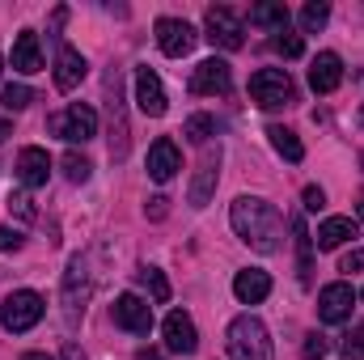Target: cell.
<instances>
[{
    "label": "cell",
    "instance_id": "29",
    "mask_svg": "<svg viewBox=\"0 0 364 360\" xmlns=\"http://www.w3.org/2000/svg\"><path fill=\"white\" fill-rule=\"evenodd\" d=\"M272 47L284 60H301V55H305V43H301V34H292V30H279L272 38Z\"/></svg>",
    "mask_w": 364,
    "mask_h": 360
},
{
    "label": "cell",
    "instance_id": "40",
    "mask_svg": "<svg viewBox=\"0 0 364 360\" xmlns=\"http://www.w3.org/2000/svg\"><path fill=\"white\" fill-rule=\"evenodd\" d=\"M136 360H161V352H153V348H144V352H136Z\"/></svg>",
    "mask_w": 364,
    "mask_h": 360
},
{
    "label": "cell",
    "instance_id": "9",
    "mask_svg": "<svg viewBox=\"0 0 364 360\" xmlns=\"http://www.w3.org/2000/svg\"><path fill=\"white\" fill-rule=\"evenodd\" d=\"M114 327H123L132 335H149L153 331V305L144 297H136V292H123L114 301Z\"/></svg>",
    "mask_w": 364,
    "mask_h": 360
},
{
    "label": "cell",
    "instance_id": "23",
    "mask_svg": "<svg viewBox=\"0 0 364 360\" xmlns=\"http://www.w3.org/2000/svg\"><path fill=\"white\" fill-rule=\"evenodd\" d=\"M267 136H272V149L284 157V162H301V157H305V144L296 140L292 127H267Z\"/></svg>",
    "mask_w": 364,
    "mask_h": 360
},
{
    "label": "cell",
    "instance_id": "32",
    "mask_svg": "<svg viewBox=\"0 0 364 360\" xmlns=\"http://www.w3.org/2000/svg\"><path fill=\"white\" fill-rule=\"evenodd\" d=\"M9 212H13L17 221H34V203H30V195H26V191H13V195H9Z\"/></svg>",
    "mask_w": 364,
    "mask_h": 360
},
{
    "label": "cell",
    "instance_id": "45",
    "mask_svg": "<svg viewBox=\"0 0 364 360\" xmlns=\"http://www.w3.org/2000/svg\"><path fill=\"white\" fill-rule=\"evenodd\" d=\"M360 297H364V288H360Z\"/></svg>",
    "mask_w": 364,
    "mask_h": 360
},
{
    "label": "cell",
    "instance_id": "36",
    "mask_svg": "<svg viewBox=\"0 0 364 360\" xmlns=\"http://www.w3.org/2000/svg\"><path fill=\"white\" fill-rule=\"evenodd\" d=\"M144 212H149V216H153V221H161V216H166V212H170V199H166V195H153V199H149V203H144Z\"/></svg>",
    "mask_w": 364,
    "mask_h": 360
},
{
    "label": "cell",
    "instance_id": "25",
    "mask_svg": "<svg viewBox=\"0 0 364 360\" xmlns=\"http://www.w3.org/2000/svg\"><path fill=\"white\" fill-rule=\"evenodd\" d=\"M182 136H186L191 144H208V140L216 136V119H212V115H191V119L182 123Z\"/></svg>",
    "mask_w": 364,
    "mask_h": 360
},
{
    "label": "cell",
    "instance_id": "11",
    "mask_svg": "<svg viewBox=\"0 0 364 360\" xmlns=\"http://www.w3.org/2000/svg\"><path fill=\"white\" fill-rule=\"evenodd\" d=\"M352 305H356V292H352V284H326L322 292H318V318L322 322H348L352 318Z\"/></svg>",
    "mask_w": 364,
    "mask_h": 360
},
{
    "label": "cell",
    "instance_id": "17",
    "mask_svg": "<svg viewBox=\"0 0 364 360\" xmlns=\"http://www.w3.org/2000/svg\"><path fill=\"white\" fill-rule=\"evenodd\" d=\"M178 170H182L178 144H174L170 136H161V140L149 149V179H153V182H170Z\"/></svg>",
    "mask_w": 364,
    "mask_h": 360
},
{
    "label": "cell",
    "instance_id": "10",
    "mask_svg": "<svg viewBox=\"0 0 364 360\" xmlns=\"http://www.w3.org/2000/svg\"><path fill=\"white\" fill-rule=\"evenodd\" d=\"M195 26L191 21H182V17H161L157 21V47L170 55V60H182L191 47H195Z\"/></svg>",
    "mask_w": 364,
    "mask_h": 360
},
{
    "label": "cell",
    "instance_id": "26",
    "mask_svg": "<svg viewBox=\"0 0 364 360\" xmlns=\"http://www.w3.org/2000/svg\"><path fill=\"white\" fill-rule=\"evenodd\" d=\"M326 21H331V4H322V0H309V4L301 9V30H305V34H318Z\"/></svg>",
    "mask_w": 364,
    "mask_h": 360
},
{
    "label": "cell",
    "instance_id": "20",
    "mask_svg": "<svg viewBox=\"0 0 364 360\" xmlns=\"http://www.w3.org/2000/svg\"><path fill=\"white\" fill-rule=\"evenodd\" d=\"M267 292H272V275H267V271L246 268V271L233 275V297H237L242 305H259Z\"/></svg>",
    "mask_w": 364,
    "mask_h": 360
},
{
    "label": "cell",
    "instance_id": "44",
    "mask_svg": "<svg viewBox=\"0 0 364 360\" xmlns=\"http://www.w3.org/2000/svg\"><path fill=\"white\" fill-rule=\"evenodd\" d=\"M360 221H364V203H360Z\"/></svg>",
    "mask_w": 364,
    "mask_h": 360
},
{
    "label": "cell",
    "instance_id": "42",
    "mask_svg": "<svg viewBox=\"0 0 364 360\" xmlns=\"http://www.w3.org/2000/svg\"><path fill=\"white\" fill-rule=\"evenodd\" d=\"M4 136H9V123H0V140H4Z\"/></svg>",
    "mask_w": 364,
    "mask_h": 360
},
{
    "label": "cell",
    "instance_id": "19",
    "mask_svg": "<svg viewBox=\"0 0 364 360\" xmlns=\"http://www.w3.org/2000/svg\"><path fill=\"white\" fill-rule=\"evenodd\" d=\"M17 179H21V186H47V179H51V157H47V149H21L17 153Z\"/></svg>",
    "mask_w": 364,
    "mask_h": 360
},
{
    "label": "cell",
    "instance_id": "22",
    "mask_svg": "<svg viewBox=\"0 0 364 360\" xmlns=\"http://www.w3.org/2000/svg\"><path fill=\"white\" fill-rule=\"evenodd\" d=\"M356 238V225H352V216H326L322 225H318V250H339L343 242H352Z\"/></svg>",
    "mask_w": 364,
    "mask_h": 360
},
{
    "label": "cell",
    "instance_id": "38",
    "mask_svg": "<svg viewBox=\"0 0 364 360\" xmlns=\"http://www.w3.org/2000/svg\"><path fill=\"white\" fill-rule=\"evenodd\" d=\"M364 268V250H352V255H343V263H339V271H360Z\"/></svg>",
    "mask_w": 364,
    "mask_h": 360
},
{
    "label": "cell",
    "instance_id": "3",
    "mask_svg": "<svg viewBox=\"0 0 364 360\" xmlns=\"http://www.w3.org/2000/svg\"><path fill=\"white\" fill-rule=\"evenodd\" d=\"M90 263H85V255H73L68 259V271H64V284H60V305H64V322H68V331H77L81 327V318H85V305H90Z\"/></svg>",
    "mask_w": 364,
    "mask_h": 360
},
{
    "label": "cell",
    "instance_id": "30",
    "mask_svg": "<svg viewBox=\"0 0 364 360\" xmlns=\"http://www.w3.org/2000/svg\"><path fill=\"white\" fill-rule=\"evenodd\" d=\"M30 102H34V90L30 85H4L0 90V106L4 110H26Z\"/></svg>",
    "mask_w": 364,
    "mask_h": 360
},
{
    "label": "cell",
    "instance_id": "37",
    "mask_svg": "<svg viewBox=\"0 0 364 360\" xmlns=\"http://www.w3.org/2000/svg\"><path fill=\"white\" fill-rule=\"evenodd\" d=\"M17 246H21V233L9 229V225H0V250H17Z\"/></svg>",
    "mask_w": 364,
    "mask_h": 360
},
{
    "label": "cell",
    "instance_id": "2",
    "mask_svg": "<svg viewBox=\"0 0 364 360\" xmlns=\"http://www.w3.org/2000/svg\"><path fill=\"white\" fill-rule=\"evenodd\" d=\"M229 356L233 360H272L275 356L272 335H267V327L255 314H237L229 322Z\"/></svg>",
    "mask_w": 364,
    "mask_h": 360
},
{
    "label": "cell",
    "instance_id": "35",
    "mask_svg": "<svg viewBox=\"0 0 364 360\" xmlns=\"http://www.w3.org/2000/svg\"><path fill=\"white\" fill-rule=\"evenodd\" d=\"M301 199H305V208H309V212H322V208H326L322 186H305V195H301Z\"/></svg>",
    "mask_w": 364,
    "mask_h": 360
},
{
    "label": "cell",
    "instance_id": "7",
    "mask_svg": "<svg viewBox=\"0 0 364 360\" xmlns=\"http://www.w3.org/2000/svg\"><path fill=\"white\" fill-rule=\"evenodd\" d=\"M47 127H51V136H64L68 144H85V140L97 136V110L85 106V102H73V106H68L64 115H55Z\"/></svg>",
    "mask_w": 364,
    "mask_h": 360
},
{
    "label": "cell",
    "instance_id": "21",
    "mask_svg": "<svg viewBox=\"0 0 364 360\" xmlns=\"http://www.w3.org/2000/svg\"><path fill=\"white\" fill-rule=\"evenodd\" d=\"M13 68L17 73H43V51H38V34L34 30H21L17 43H13Z\"/></svg>",
    "mask_w": 364,
    "mask_h": 360
},
{
    "label": "cell",
    "instance_id": "1",
    "mask_svg": "<svg viewBox=\"0 0 364 360\" xmlns=\"http://www.w3.org/2000/svg\"><path fill=\"white\" fill-rule=\"evenodd\" d=\"M229 221H233V233H237L250 250H259V255H275V250H279L284 221H279L275 203L255 199V195H237V199H233Z\"/></svg>",
    "mask_w": 364,
    "mask_h": 360
},
{
    "label": "cell",
    "instance_id": "14",
    "mask_svg": "<svg viewBox=\"0 0 364 360\" xmlns=\"http://www.w3.org/2000/svg\"><path fill=\"white\" fill-rule=\"evenodd\" d=\"M136 106L149 115V119H161L166 115V90H161V77L153 68H136Z\"/></svg>",
    "mask_w": 364,
    "mask_h": 360
},
{
    "label": "cell",
    "instance_id": "46",
    "mask_svg": "<svg viewBox=\"0 0 364 360\" xmlns=\"http://www.w3.org/2000/svg\"><path fill=\"white\" fill-rule=\"evenodd\" d=\"M360 166H364V157H360Z\"/></svg>",
    "mask_w": 364,
    "mask_h": 360
},
{
    "label": "cell",
    "instance_id": "24",
    "mask_svg": "<svg viewBox=\"0 0 364 360\" xmlns=\"http://www.w3.org/2000/svg\"><path fill=\"white\" fill-rule=\"evenodd\" d=\"M288 17H292L288 4H255V9H250V26H267L275 34L288 30Z\"/></svg>",
    "mask_w": 364,
    "mask_h": 360
},
{
    "label": "cell",
    "instance_id": "31",
    "mask_svg": "<svg viewBox=\"0 0 364 360\" xmlns=\"http://www.w3.org/2000/svg\"><path fill=\"white\" fill-rule=\"evenodd\" d=\"M140 284H149L153 301H170V280H166L157 268H140Z\"/></svg>",
    "mask_w": 364,
    "mask_h": 360
},
{
    "label": "cell",
    "instance_id": "27",
    "mask_svg": "<svg viewBox=\"0 0 364 360\" xmlns=\"http://www.w3.org/2000/svg\"><path fill=\"white\" fill-rule=\"evenodd\" d=\"M292 233H296V255H301V280L309 284V271H314V238L305 233L301 221H292Z\"/></svg>",
    "mask_w": 364,
    "mask_h": 360
},
{
    "label": "cell",
    "instance_id": "41",
    "mask_svg": "<svg viewBox=\"0 0 364 360\" xmlns=\"http://www.w3.org/2000/svg\"><path fill=\"white\" fill-rule=\"evenodd\" d=\"M21 360H51V356H47V352H26Z\"/></svg>",
    "mask_w": 364,
    "mask_h": 360
},
{
    "label": "cell",
    "instance_id": "13",
    "mask_svg": "<svg viewBox=\"0 0 364 360\" xmlns=\"http://www.w3.org/2000/svg\"><path fill=\"white\" fill-rule=\"evenodd\" d=\"M85 73H90L85 55H81L77 47L60 43V51H55V90H60V93H73L81 81H85Z\"/></svg>",
    "mask_w": 364,
    "mask_h": 360
},
{
    "label": "cell",
    "instance_id": "28",
    "mask_svg": "<svg viewBox=\"0 0 364 360\" xmlns=\"http://www.w3.org/2000/svg\"><path fill=\"white\" fill-rule=\"evenodd\" d=\"M64 174H68V182H90V174H93V166H90V157L85 153H64Z\"/></svg>",
    "mask_w": 364,
    "mask_h": 360
},
{
    "label": "cell",
    "instance_id": "34",
    "mask_svg": "<svg viewBox=\"0 0 364 360\" xmlns=\"http://www.w3.org/2000/svg\"><path fill=\"white\" fill-rule=\"evenodd\" d=\"M326 348H331L326 335H309V339H305V360H322L326 356Z\"/></svg>",
    "mask_w": 364,
    "mask_h": 360
},
{
    "label": "cell",
    "instance_id": "12",
    "mask_svg": "<svg viewBox=\"0 0 364 360\" xmlns=\"http://www.w3.org/2000/svg\"><path fill=\"white\" fill-rule=\"evenodd\" d=\"M229 90H233V68H229L225 60H216V55L203 60V64L191 73V93H212V97H216V93H229Z\"/></svg>",
    "mask_w": 364,
    "mask_h": 360
},
{
    "label": "cell",
    "instance_id": "39",
    "mask_svg": "<svg viewBox=\"0 0 364 360\" xmlns=\"http://www.w3.org/2000/svg\"><path fill=\"white\" fill-rule=\"evenodd\" d=\"M64 360H85V352H81V348L68 339V344H64Z\"/></svg>",
    "mask_w": 364,
    "mask_h": 360
},
{
    "label": "cell",
    "instance_id": "8",
    "mask_svg": "<svg viewBox=\"0 0 364 360\" xmlns=\"http://www.w3.org/2000/svg\"><path fill=\"white\" fill-rule=\"evenodd\" d=\"M106 110H110V157L123 162L127 157V119H123V97H119V73L106 77Z\"/></svg>",
    "mask_w": 364,
    "mask_h": 360
},
{
    "label": "cell",
    "instance_id": "18",
    "mask_svg": "<svg viewBox=\"0 0 364 360\" xmlns=\"http://www.w3.org/2000/svg\"><path fill=\"white\" fill-rule=\"evenodd\" d=\"M343 81V60L335 51H322L314 64H309V90L314 93H335Z\"/></svg>",
    "mask_w": 364,
    "mask_h": 360
},
{
    "label": "cell",
    "instance_id": "43",
    "mask_svg": "<svg viewBox=\"0 0 364 360\" xmlns=\"http://www.w3.org/2000/svg\"><path fill=\"white\" fill-rule=\"evenodd\" d=\"M0 73H4V55H0Z\"/></svg>",
    "mask_w": 364,
    "mask_h": 360
},
{
    "label": "cell",
    "instance_id": "5",
    "mask_svg": "<svg viewBox=\"0 0 364 360\" xmlns=\"http://www.w3.org/2000/svg\"><path fill=\"white\" fill-rule=\"evenodd\" d=\"M250 97H255V106H263V110H279V106H288L296 90H292V81H288V73L284 68H259L255 77H250Z\"/></svg>",
    "mask_w": 364,
    "mask_h": 360
},
{
    "label": "cell",
    "instance_id": "15",
    "mask_svg": "<svg viewBox=\"0 0 364 360\" xmlns=\"http://www.w3.org/2000/svg\"><path fill=\"white\" fill-rule=\"evenodd\" d=\"M216 179H220V149H208V153H203V162H199V170H195V182H191V191H186L191 208H203V203L212 199V191H216Z\"/></svg>",
    "mask_w": 364,
    "mask_h": 360
},
{
    "label": "cell",
    "instance_id": "33",
    "mask_svg": "<svg viewBox=\"0 0 364 360\" xmlns=\"http://www.w3.org/2000/svg\"><path fill=\"white\" fill-rule=\"evenodd\" d=\"M343 356H364V322L360 327H352V335H348V339H343Z\"/></svg>",
    "mask_w": 364,
    "mask_h": 360
},
{
    "label": "cell",
    "instance_id": "16",
    "mask_svg": "<svg viewBox=\"0 0 364 360\" xmlns=\"http://www.w3.org/2000/svg\"><path fill=\"white\" fill-rule=\"evenodd\" d=\"M161 331H166V348L178 352V356H191V352L199 348V331H195L191 314H182V309H174V314L161 322Z\"/></svg>",
    "mask_w": 364,
    "mask_h": 360
},
{
    "label": "cell",
    "instance_id": "4",
    "mask_svg": "<svg viewBox=\"0 0 364 360\" xmlns=\"http://www.w3.org/2000/svg\"><path fill=\"white\" fill-rule=\"evenodd\" d=\"M38 318H43V297H38V292H30V288L9 292V297H4V305H0V327H4L9 335H21V331L38 327Z\"/></svg>",
    "mask_w": 364,
    "mask_h": 360
},
{
    "label": "cell",
    "instance_id": "6",
    "mask_svg": "<svg viewBox=\"0 0 364 360\" xmlns=\"http://www.w3.org/2000/svg\"><path fill=\"white\" fill-rule=\"evenodd\" d=\"M203 26H208V38L212 47H225V51H237L246 43V21L229 9V4H212L203 13Z\"/></svg>",
    "mask_w": 364,
    "mask_h": 360
}]
</instances>
